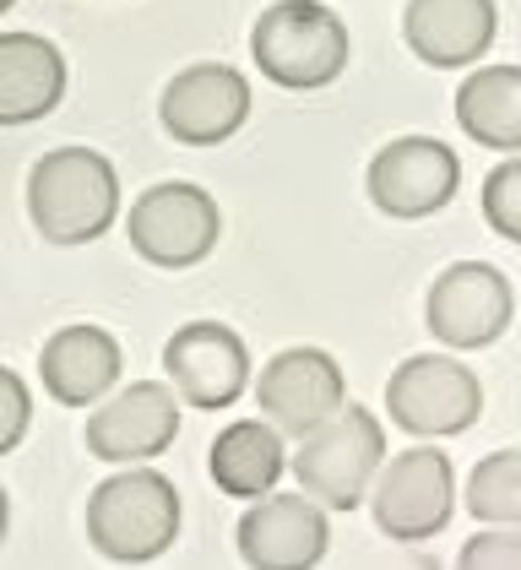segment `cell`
<instances>
[{
  "mask_svg": "<svg viewBox=\"0 0 521 570\" xmlns=\"http://www.w3.org/2000/svg\"><path fill=\"white\" fill-rule=\"evenodd\" d=\"M28 218L49 245H92L120 218V175L92 147H55L28 175Z\"/></svg>",
  "mask_w": 521,
  "mask_h": 570,
  "instance_id": "1",
  "label": "cell"
},
{
  "mask_svg": "<svg viewBox=\"0 0 521 570\" xmlns=\"http://www.w3.org/2000/svg\"><path fill=\"white\" fill-rule=\"evenodd\" d=\"M179 538V489L153 468H126L87 494V543L115 566H153Z\"/></svg>",
  "mask_w": 521,
  "mask_h": 570,
  "instance_id": "2",
  "label": "cell"
},
{
  "mask_svg": "<svg viewBox=\"0 0 521 570\" xmlns=\"http://www.w3.org/2000/svg\"><path fill=\"white\" fill-rule=\"evenodd\" d=\"M250 55H256V71L266 82L288 92H315L343 77L347 28L321 0H277L250 28Z\"/></svg>",
  "mask_w": 521,
  "mask_h": 570,
  "instance_id": "3",
  "label": "cell"
},
{
  "mask_svg": "<svg viewBox=\"0 0 521 570\" xmlns=\"http://www.w3.org/2000/svg\"><path fill=\"white\" fill-rule=\"evenodd\" d=\"M386 430L370 407L347 402L343 413H332L321 430H309L294 451V479L309 500H321L326 511H358L375 479L386 468Z\"/></svg>",
  "mask_w": 521,
  "mask_h": 570,
  "instance_id": "4",
  "label": "cell"
},
{
  "mask_svg": "<svg viewBox=\"0 0 521 570\" xmlns=\"http://www.w3.org/2000/svg\"><path fill=\"white\" fill-rule=\"evenodd\" d=\"M483 413V386L473 364L451 353H419L402 358L386 381V419L413 440H451L468 435Z\"/></svg>",
  "mask_w": 521,
  "mask_h": 570,
  "instance_id": "5",
  "label": "cell"
},
{
  "mask_svg": "<svg viewBox=\"0 0 521 570\" xmlns=\"http://www.w3.org/2000/svg\"><path fill=\"white\" fill-rule=\"evenodd\" d=\"M223 218H217V202L190 185V179H164V185H147L126 213V239L130 250L147 266H164V272H190L213 256Z\"/></svg>",
  "mask_w": 521,
  "mask_h": 570,
  "instance_id": "6",
  "label": "cell"
},
{
  "mask_svg": "<svg viewBox=\"0 0 521 570\" xmlns=\"http://www.w3.org/2000/svg\"><path fill=\"white\" fill-rule=\"evenodd\" d=\"M517 321V288L500 266L451 262L424 294V326L445 353L489 348Z\"/></svg>",
  "mask_w": 521,
  "mask_h": 570,
  "instance_id": "7",
  "label": "cell"
},
{
  "mask_svg": "<svg viewBox=\"0 0 521 570\" xmlns=\"http://www.w3.org/2000/svg\"><path fill=\"white\" fill-rule=\"evenodd\" d=\"M375 527L396 543H424L434 532H445L456 511V468L440 445H407L396 451L370 494Z\"/></svg>",
  "mask_w": 521,
  "mask_h": 570,
  "instance_id": "8",
  "label": "cell"
},
{
  "mask_svg": "<svg viewBox=\"0 0 521 570\" xmlns=\"http://www.w3.org/2000/svg\"><path fill=\"white\" fill-rule=\"evenodd\" d=\"M364 185H370V202L386 218H434L462 185V158L434 136H396L370 158Z\"/></svg>",
  "mask_w": 521,
  "mask_h": 570,
  "instance_id": "9",
  "label": "cell"
},
{
  "mask_svg": "<svg viewBox=\"0 0 521 570\" xmlns=\"http://www.w3.org/2000/svg\"><path fill=\"white\" fill-rule=\"evenodd\" d=\"M179 402L185 396L174 392L169 381H130L126 392L104 396L92 413H87V451L98 462H115V468H130V462H153L164 456L179 435Z\"/></svg>",
  "mask_w": 521,
  "mask_h": 570,
  "instance_id": "10",
  "label": "cell"
},
{
  "mask_svg": "<svg viewBox=\"0 0 521 570\" xmlns=\"http://www.w3.org/2000/svg\"><path fill=\"white\" fill-rule=\"evenodd\" d=\"M256 402H260V413H266V424H277L283 435L304 440L309 430H321L332 413L347 407L343 364L326 348L272 353L266 370L256 375Z\"/></svg>",
  "mask_w": 521,
  "mask_h": 570,
  "instance_id": "11",
  "label": "cell"
},
{
  "mask_svg": "<svg viewBox=\"0 0 521 570\" xmlns=\"http://www.w3.org/2000/svg\"><path fill=\"white\" fill-rule=\"evenodd\" d=\"M164 370L190 407L217 413V407H234L250 386V348L223 321H185L164 343Z\"/></svg>",
  "mask_w": 521,
  "mask_h": 570,
  "instance_id": "12",
  "label": "cell"
},
{
  "mask_svg": "<svg viewBox=\"0 0 521 570\" xmlns=\"http://www.w3.org/2000/svg\"><path fill=\"white\" fill-rule=\"evenodd\" d=\"M239 560L250 570H315L332 549L326 505L309 494H266L234 527Z\"/></svg>",
  "mask_w": 521,
  "mask_h": 570,
  "instance_id": "13",
  "label": "cell"
},
{
  "mask_svg": "<svg viewBox=\"0 0 521 570\" xmlns=\"http://www.w3.org/2000/svg\"><path fill=\"white\" fill-rule=\"evenodd\" d=\"M158 120L185 147H217L250 120V82H245V71H234L223 60L185 66L179 77H169V88L158 98Z\"/></svg>",
  "mask_w": 521,
  "mask_h": 570,
  "instance_id": "14",
  "label": "cell"
},
{
  "mask_svg": "<svg viewBox=\"0 0 521 570\" xmlns=\"http://www.w3.org/2000/svg\"><path fill=\"white\" fill-rule=\"evenodd\" d=\"M500 28L494 0H407L402 39L434 71H462L489 55Z\"/></svg>",
  "mask_w": 521,
  "mask_h": 570,
  "instance_id": "15",
  "label": "cell"
},
{
  "mask_svg": "<svg viewBox=\"0 0 521 570\" xmlns=\"http://www.w3.org/2000/svg\"><path fill=\"white\" fill-rule=\"evenodd\" d=\"M120 343L104 326H60L39 353V381L60 407H98L120 386Z\"/></svg>",
  "mask_w": 521,
  "mask_h": 570,
  "instance_id": "16",
  "label": "cell"
},
{
  "mask_svg": "<svg viewBox=\"0 0 521 570\" xmlns=\"http://www.w3.org/2000/svg\"><path fill=\"white\" fill-rule=\"evenodd\" d=\"M66 98V55L22 28L0 33V120L28 126Z\"/></svg>",
  "mask_w": 521,
  "mask_h": 570,
  "instance_id": "17",
  "label": "cell"
},
{
  "mask_svg": "<svg viewBox=\"0 0 521 570\" xmlns=\"http://www.w3.org/2000/svg\"><path fill=\"white\" fill-rule=\"evenodd\" d=\"M288 445H283V430L277 424H260V419H239L228 424L223 435L213 440L207 451V473L213 483L228 494V500H266L277 494V479L288 473Z\"/></svg>",
  "mask_w": 521,
  "mask_h": 570,
  "instance_id": "18",
  "label": "cell"
},
{
  "mask_svg": "<svg viewBox=\"0 0 521 570\" xmlns=\"http://www.w3.org/2000/svg\"><path fill=\"white\" fill-rule=\"evenodd\" d=\"M456 126L478 147L521 153V66H478L456 88Z\"/></svg>",
  "mask_w": 521,
  "mask_h": 570,
  "instance_id": "19",
  "label": "cell"
},
{
  "mask_svg": "<svg viewBox=\"0 0 521 570\" xmlns=\"http://www.w3.org/2000/svg\"><path fill=\"white\" fill-rule=\"evenodd\" d=\"M468 517L483 527H521V445L489 451L462 489Z\"/></svg>",
  "mask_w": 521,
  "mask_h": 570,
  "instance_id": "20",
  "label": "cell"
},
{
  "mask_svg": "<svg viewBox=\"0 0 521 570\" xmlns=\"http://www.w3.org/2000/svg\"><path fill=\"white\" fill-rule=\"evenodd\" d=\"M483 223L500 239L521 245V158H505V164L489 169V179H483Z\"/></svg>",
  "mask_w": 521,
  "mask_h": 570,
  "instance_id": "21",
  "label": "cell"
},
{
  "mask_svg": "<svg viewBox=\"0 0 521 570\" xmlns=\"http://www.w3.org/2000/svg\"><path fill=\"white\" fill-rule=\"evenodd\" d=\"M456 570H521V527H483L462 543Z\"/></svg>",
  "mask_w": 521,
  "mask_h": 570,
  "instance_id": "22",
  "label": "cell"
},
{
  "mask_svg": "<svg viewBox=\"0 0 521 570\" xmlns=\"http://www.w3.org/2000/svg\"><path fill=\"white\" fill-rule=\"evenodd\" d=\"M0 407H6V430H0V451H17L22 435H28V413H33V396H28V381L6 364L0 370Z\"/></svg>",
  "mask_w": 521,
  "mask_h": 570,
  "instance_id": "23",
  "label": "cell"
},
{
  "mask_svg": "<svg viewBox=\"0 0 521 570\" xmlns=\"http://www.w3.org/2000/svg\"><path fill=\"white\" fill-rule=\"evenodd\" d=\"M11 6H17V0H0V11H11Z\"/></svg>",
  "mask_w": 521,
  "mask_h": 570,
  "instance_id": "24",
  "label": "cell"
}]
</instances>
